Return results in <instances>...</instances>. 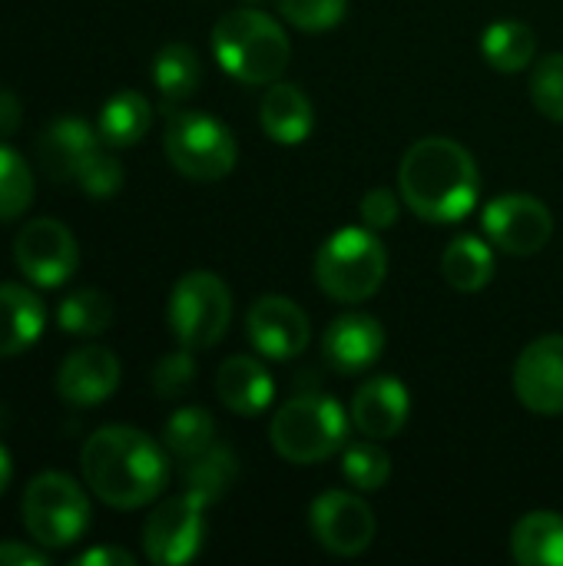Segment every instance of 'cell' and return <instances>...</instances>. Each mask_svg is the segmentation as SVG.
<instances>
[{
	"label": "cell",
	"instance_id": "cell-1",
	"mask_svg": "<svg viewBox=\"0 0 563 566\" xmlns=\"http://www.w3.org/2000/svg\"><path fill=\"white\" fill-rule=\"evenodd\" d=\"M80 471L106 507L136 511L153 504L169 484V451L139 428L106 424L86 438Z\"/></svg>",
	"mask_w": 563,
	"mask_h": 566
},
{
	"label": "cell",
	"instance_id": "cell-2",
	"mask_svg": "<svg viewBox=\"0 0 563 566\" xmlns=\"http://www.w3.org/2000/svg\"><path fill=\"white\" fill-rule=\"evenodd\" d=\"M398 196L425 222H461L481 196L478 163L458 139L425 136L398 163Z\"/></svg>",
	"mask_w": 563,
	"mask_h": 566
},
{
	"label": "cell",
	"instance_id": "cell-3",
	"mask_svg": "<svg viewBox=\"0 0 563 566\" xmlns=\"http://www.w3.org/2000/svg\"><path fill=\"white\" fill-rule=\"evenodd\" d=\"M212 53L232 80L249 86H269L285 73L292 60V43L275 17L242 7L216 20Z\"/></svg>",
	"mask_w": 563,
	"mask_h": 566
},
{
	"label": "cell",
	"instance_id": "cell-4",
	"mask_svg": "<svg viewBox=\"0 0 563 566\" xmlns=\"http://www.w3.org/2000/svg\"><path fill=\"white\" fill-rule=\"evenodd\" d=\"M269 441L289 464H322L342 454L348 441V415L332 395H295L272 415Z\"/></svg>",
	"mask_w": 563,
	"mask_h": 566
},
{
	"label": "cell",
	"instance_id": "cell-5",
	"mask_svg": "<svg viewBox=\"0 0 563 566\" xmlns=\"http://www.w3.org/2000/svg\"><path fill=\"white\" fill-rule=\"evenodd\" d=\"M388 275V255L375 229L348 226L332 232L315 252V285L338 305L372 298Z\"/></svg>",
	"mask_w": 563,
	"mask_h": 566
},
{
	"label": "cell",
	"instance_id": "cell-6",
	"mask_svg": "<svg viewBox=\"0 0 563 566\" xmlns=\"http://www.w3.org/2000/svg\"><path fill=\"white\" fill-rule=\"evenodd\" d=\"M163 149L173 169L192 182H219L239 163V146L232 129L199 109L169 113Z\"/></svg>",
	"mask_w": 563,
	"mask_h": 566
},
{
	"label": "cell",
	"instance_id": "cell-7",
	"mask_svg": "<svg viewBox=\"0 0 563 566\" xmlns=\"http://www.w3.org/2000/svg\"><path fill=\"white\" fill-rule=\"evenodd\" d=\"M23 527L33 544L46 551H63L83 541L90 531V497L86 491L60 471L37 474L23 491Z\"/></svg>",
	"mask_w": 563,
	"mask_h": 566
},
{
	"label": "cell",
	"instance_id": "cell-8",
	"mask_svg": "<svg viewBox=\"0 0 563 566\" xmlns=\"http://www.w3.org/2000/svg\"><path fill=\"white\" fill-rule=\"evenodd\" d=\"M169 328L176 342L189 352H206L222 342L232 322V292L229 285L206 269L186 272L169 295Z\"/></svg>",
	"mask_w": 563,
	"mask_h": 566
},
{
	"label": "cell",
	"instance_id": "cell-9",
	"mask_svg": "<svg viewBox=\"0 0 563 566\" xmlns=\"http://www.w3.org/2000/svg\"><path fill=\"white\" fill-rule=\"evenodd\" d=\"M206 501L192 491L163 501L143 524V551L149 564L183 566L189 564L206 541Z\"/></svg>",
	"mask_w": 563,
	"mask_h": 566
},
{
	"label": "cell",
	"instance_id": "cell-10",
	"mask_svg": "<svg viewBox=\"0 0 563 566\" xmlns=\"http://www.w3.org/2000/svg\"><path fill=\"white\" fill-rule=\"evenodd\" d=\"M13 262L20 275L37 289H60L73 279L80 265V249L73 232L53 219L40 216L23 222V229L13 239Z\"/></svg>",
	"mask_w": 563,
	"mask_h": 566
},
{
	"label": "cell",
	"instance_id": "cell-11",
	"mask_svg": "<svg viewBox=\"0 0 563 566\" xmlns=\"http://www.w3.org/2000/svg\"><path fill=\"white\" fill-rule=\"evenodd\" d=\"M481 229L494 249L528 259V255H538L551 242L554 216L541 199L528 192H508L484 206Z\"/></svg>",
	"mask_w": 563,
	"mask_h": 566
},
{
	"label": "cell",
	"instance_id": "cell-12",
	"mask_svg": "<svg viewBox=\"0 0 563 566\" xmlns=\"http://www.w3.org/2000/svg\"><path fill=\"white\" fill-rule=\"evenodd\" d=\"M315 541L335 557H358L375 544L378 521L372 507L348 491H325L309 507Z\"/></svg>",
	"mask_w": 563,
	"mask_h": 566
},
{
	"label": "cell",
	"instance_id": "cell-13",
	"mask_svg": "<svg viewBox=\"0 0 563 566\" xmlns=\"http://www.w3.org/2000/svg\"><path fill=\"white\" fill-rule=\"evenodd\" d=\"M246 332L252 348L269 361H292L312 342L309 315L285 295H262L249 305Z\"/></svg>",
	"mask_w": 563,
	"mask_h": 566
},
{
	"label": "cell",
	"instance_id": "cell-14",
	"mask_svg": "<svg viewBox=\"0 0 563 566\" xmlns=\"http://www.w3.org/2000/svg\"><path fill=\"white\" fill-rule=\"evenodd\" d=\"M514 395L534 415H563V335L534 338L518 355Z\"/></svg>",
	"mask_w": 563,
	"mask_h": 566
},
{
	"label": "cell",
	"instance_id": "cell-15",
	"mask_svg": "<svg viewBox=\"0 0 563 566\" xmlns=\"http://www.w3.org/2000/svg\"><path fill=\"white\" fill-rule=\"evenodd\" d=\"M119 358L103 345H86L63 358L56 371V395L73 408H93L119 388Z\"/></svg>",
	"mask_w": 563,
	"mask_h": 566
},
{
	"label": "cell",
	"instance_id": "cell-16",
	"mask_svg": "<svg viewBox=\"0 0 563 566\" xmlns=\"http://www.w3.org/2000/svg\"><path fill=\"white\" fill-rule=\"evenodd\" d=\"M100 129L90 126L83 116H56L37 143L40 166L56 182H76V176L86 169V163L103 149Z\"/></svg>",
	"mask_w": 563,
	"mask_h": 566
},
{
	"label": "cell",
	"instance_id": "cell-17",
	"mask_svg": "<svg viewBox=\"0 0 563 566\" xmlns=\"http://www.w3.org/2000/svg\"><path fill=\"white\" fill-rule=\"evenodd\" d=\"M385 352V328L375 315L348 312L338 315L322 335V355L338 375L368 371Z\"/></svg>",
	"mask_w": 563,
	"mask_h": 566
},
{
	"label": "cell",
	"instance_id": "cell-18",
	"mask_svg": "<svg viewBox=\"0 0 563 566\" xmlns=\"http://www.w3.org/2000/svg\"><path fill=\"white\" fill-rule=\"evenodd\" d=\"M411 415L408 388L392 375H375L365 385H358L352 398V424L358 434L375 441H392L405 431Z\"/></svg>",
	"mask_w": 563,
	"mask_h": 566
},
{
	"label": "cell",
	"instance_id": "cell-19",
	"mask_svg": "<svg viewBox=\"0 0 563 566\" xmlns=\"http://www.w3.org/2000/svg\"><path fill=\"white\" fill-rule=\"evenodd\" d=\"M216 395L232 415L256 418L272 405L275 385L269 368L256 355H232L216 371Z\"/></svg>",
	"mask_w": 563,
	"mask_h": 566
},
{
	"label": "cell",
	"instance_id": "cell-20",
	"mask_svg": "<svg viewBox=\"0 0 563 566\" xmlns=\"http://www.w3.org/2000/svg\"><path fill=\"white\" fill-rule=\"evenodd\" d=\"M259 123L262 133L279 146H299L315 129V109L302 86L295 83H269L262 103H259Z\"/></svg>",
	"mask_w": 563,
	"mask_h": 566
},
{
	"label": "cell",
	"instance_id": "cell-21",
	"mask_svg": "<svg viewBox=\"0 0 563 566\" xmlns=\"http://www.w3.org/2000/svg\"><path fill=\"white\" fill-rule=\"evenodd\" d=\"M46 325L40 295L17 282H0V358H17L37 345Z\"/></svg>",
	"mask_w": 563,
	"mask_h": 566
},
{
	"label": "cell",
	"instance_id": "cell-22",
	"mask_svg": "<svg viewBox=\"0 0 563 566\" xmlns=\"http://www.w3.org/2000/svg\"><path fill=\"white\" fill-rule=\"evenodd\" d=\"M511 554L521 566H563V514H524L511 531Z\"/></svg>",
	"mask_w": 563,
	"mask_h": 566
},
{
	"label": "cell",
	"instance_id": "cell-23",
	"mask_svg": "<svg viewBox=\"0 0 563 566\" xmlns=\"http://www.w3.org/2000/svg\"><path fill=\"white\" fill-rule=\"evenodd\" d=\"M494 252H491V242L481 239V235H458L448 242L445 255H441V275L445 282L455 289V292H465V295H475L481 289L491 285L494 279Z\"/></svg>",
	"mask_w": 563,
	"mask_h": 566
},
{
	"label": "cell",
	"instance_id": "cell-24",
	"mask_svg": "<svg viewBox=\"0 0 563 566\" xmlns=\"http://www.w3.org/2000/svg\"><path fill=\"white\" fill-rule=\"evenodd\" d=\"M153 126V106L143 93L136 90H119L113 93L100 116H96V129H100V139L110 146V149H126V146H136Z\"/></svg>",
	"mask_w": 563,
	"mask_h": 566
},
{
	"label": "cell",
	"instance_id": "cell-25",
	"mask_svg": "<svg viewBox=\"0 0 563 566\" xmlns=\"http://www.w3.org/2000/svg\"><path fill=\"white\" fill-rule=\"evenodd\" d=\"M481 53L498 73H521L538 56V33L521 20H498L484 30Z\"/></svg>",
	"mask_w": 563,
	"mask_h": 566
},
{
	"label": "cell",
	"instance_id": "cell-26",
	"mask_svg": "<svg viewBox=\"0 0 563 566\" xmlns=\"http://www.w3.org/2000/svg\"><path fill=\"white\" fill-rule=\"evenodd\" d=\"M202 83V63L196 56L192 46L186 43H166L156 56H153V86L159 90V96L173 106L189 99Z\"/></svg>",
	"mask_w": 563,
	"mask_h": 566
},
{
	"label": "cell",
	"instance_id": "cell-27",
	"mask_svg": "<svg viewBox=\"0 0 563 566\" xmlns=\"http://www.w3.org/2000/svg\"><path fill=\"white\" fill-rule=\"evenodd\" d=\"M239 478L236 454L226 444H212L192 461H183V484L186 491L199 494L206 504H216Z\"/></svg>",
	"mask_w": 563,
	"mask_h": 566
},
{
	"label": "cell",
	"instance_id": "cell-28",
	"mask_svg": "<svg viewBox=\"0 0 563 566\" xmlns=\"http://www.w3.org/2000/svg\"><path fill=\"white\" fill-rule=\"evenodd\" d=\"M163 444L176 461H192L216 444V421L206 408L189 405L169 415L163 428Z\"/></svg>",
	"mask_w": 563,
	"mask_h": 566
},
{
	"label": "cell",
	"instance_id": "cell-29",
	"mask_svg": "<svg viewBox=\"0 0 563 566\" xmlns=\"http://www.w3.org/2000/svg\"><path fill=\"white\" fill-rule=\"evenodd\" d=\"M56 325L73 338H96L113 325V302L100 289L70 292L56 308Z\"/></svg>",
	"mask_w": 563,
	"mask_h": 566
},
{
	"label": "cell",
	"instance_id": "cell-30",
	"mask_svg": "<svg viewBox=\"0 0 563 566\" xmlns=\"http://www.w3.org/2000/svg\"><path fill=\"white\" fill-rule=\"evenodd\" d=\"M342 478L362 491V494H375L388 484L392 478V458L388 451L375 441V438H365V441H355V444H345L342 448Z\"/></svg>",
	"mask_w": 563,
	"mask_h": 566
},
{
	"label": "cell",
	"instance_id": "cell-31",
	"mask_svg": "<svg viewBox=\"0 0 563 566\" xmlns=\"http://www.w3.org/2000/svg\"><path fill=\"white\" fill-rule=\"evenodd\" d=\"M33 169L30 163L0 139V222L23 216L33 202Z\"/></svg>",
	"mask_w": 563,
	"mask_h": 566
},
{
	"label": "cell",
	"instance_id": "cell-32",
	"mask_svg": "<svg viewBox=\"0 0 563 566\" xmlns=\"http://www.w3.org/2000/svg\"><path fill=\"white\" fill-rule=\"evenodd\" d=\"M282 20L302 33H322L345 20L348 0H279Z\"/></svg>",
	"mask_w": 563,
	"mask_h": 566
},
{
	"label": "cell",
	"instance_id": "cell-33",
	"mask_svg": "<svg viewBox=\"0 0 563 566\" xmlns=\"http://www.w3.org/2000/svg\"><path fill=\"white\" fill-rule=\"evenodd\" d=\"M531 103L551 123H563V53H551V56L534 63Z\"/></svg>",
	"mask_w": 563,
	"mask_h": 566
},
{
	"label": "cell",
	"instance_id": "cell-34",
	"mask_svg": "<svg viewBox=\"0 0 563 566\" xmlns=\"http://www.w3.org/2000/svg\"><path fill=\"white\" fill-rule=\"evenodd\" d=\"M192 378H196V361H192V352L189 348H179V352H169L156 361L153 368V391L166 401H176L183 398L189 388H192Z\"/></svg>",
	"mask_w": 563,
	"mask_h": 566
},
{
	"label": "cell",
	"instance_id": "cell-35",
	"mask_svg": "<svg viewBox=\"0 0 563 566\" xmlns=\"http://www.w3.org/2000/svg\"><path fill=\"white\" fill-rule=\"evenodd\" d=\"M76 186H80L90 199H113V196L119 192V186H123V166H119V159H116L113 153L100 149V153L86 163V169L76 176Z\"/></svg>",
	"mask_w": 563,
	"mask_h": 566
},
{
	"label": "cell",
	"instance_id": "cell-36",
	"mask_svg": "<svg viewBox=\"0 0 563 566\" xmlns=\"http://www.w3.org/2000/svg\"><path fill=\"white\" fill-rule=\"evenodd\" d=\"M398 212H402V202H398V192L378 186V189H368L362 196V206H358V216L368 229L382 232V229H392L398 222Z\"/></svg>",
	"mask_w": 563,
	"mask_h": 566
},
{
	"label": "cell",
	"instance_id": "cell-37",
	"mask_svg": "<svg viewBox=\"0 0 563 566\" xmlns=\"http://www.w3.org/2000/svg\"><path fill=\"white\" fill-rule=\"evenodd\" d=\"M0 566H46V554H43V547L33 551V547L3 541L0 544Z\"/></svg>",
	"mask_w": 563,
	"mask_h": 566
},
{
	"label": "cell",
	"instance_id": "cell-38",
	"mask_svg": "<svg viewBox=\"0 0 563 566\" xmlns=\"http://www.w3.org/2000/svg\"><path fill=\"white\" fill-rule=\"evenodd\" d=\"M76 566H136V557L133 554H126V551H119V547H93V551H86V554H80Z\"/></svg>",
	"mask_w": 563,
	"mask_h": 566
},
{
	"label": "cell",
	"instance_id": "cell-39",
	"mask_svg": "<svg viewBox=\"0 0 563 566\" xmlns=\"http://www.w3.org/2000/svg\"><path fill=\"white\" fill-rule=\"evenodd\" d=\"M20 116H23V106L17 93L0 86V139H10L20 129Z\"/></svg>",
	"mask_w": 563,
	"mask_h": 566
},
{
	"label": "cell",
	"instance_id": "cell-40",
	"mask_svg": "<svg viewBox=\"0 0 563 566\" xmlns=\"http://www.w3.org/2000/svg\"><path fill=\"white\" fill-rule=\"evenodd\" d=\"M10 478H13V461H10V451L0 444V494L10 488Z\"/></svg>",
	"mask_w": 563,
	"mask_h": 566
}]
</instances>
